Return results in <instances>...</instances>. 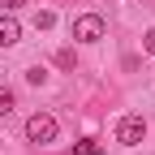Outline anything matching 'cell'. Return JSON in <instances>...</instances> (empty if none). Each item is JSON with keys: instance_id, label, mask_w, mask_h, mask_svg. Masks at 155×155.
Listing matches in <instances>:
<instances>
[{"instance_id": "obj_1", "label": "cell", "mask_w": 155, "mask_h": 155, "mask_svg": "<svg viewBox=\"0 0 155 155\" xmlns=\"http://www.w3.org/2000/svg\"><path fill=\"white\" fill-rule=\"evenodd\" d=\"M104 35H108V26H104L99 13H82V17H73V39H78V43H99Z\"/></svg>"}, {"instance_id": "obj_2", "label": "cell", "mask_w": 155, "mask_h": 155, "mask_svg": "<svg viewBox=\"0 0 155 155\" xmlns=\"http://www.w3.org/2000/svg\"><path fill=\"white\" fill-rule=\"evenodd\" d=\"M116 142H121V147H142V142H147V121H142L138 112L121 116V125H116Z\"/></svg>"}, {"instance_id": "obj_3", "label": "cell", "mask_w": 155, "mask_h": 155, "mask_svg": "<svg viewBox=\"0 0 155 155\" xmlns=\"http://www.w3.org/2000/svg\"><path fill=\"white\" fill-rule=\"evenodd\" d=\"M26 138L39 142V147H43V142H56V116L52 112H35L30 121H26Z\"/></svg>"}, {"instance_id": "obj_4", "label": "cell", "mask_w": 155, "mask_h": 155, "mask_svg": "<svg viewBox=\"0 0 155 155\" xmlns=\"http://www.w3.org/2000/svg\"><path fill=\"white\" fill-rule=\"evenodd\" d=\"M17 39H22V26H17L13 13H0V48H13Z\"/></svg>"}, {"instance_id": "obj_5", "label": "cell", "mask_w": 155, "mask_h": 155, "mask_svg": "<svg viewBox=\"0 0 155 155\" xmlns=\"http://www.w3.org/2000/svg\"><path fill=\"white\" fill-rule=\"evenodd\" d=\"M56 65H61V69H78V56H73V48H61V52H56Z\"/></svg>"}, {"instance_id": "obj_6", "label": "cell", "mask_w": 155, "mask_h": 155, "mask_svg": "<svg viewBox=\"0 0 155 155\" xmlns=\"http://www.w3.org/2000/svg\"><path fill=\"white\" fill-rule=\"evenodd\" d=\"M26 82H30V86H43V82H48V69H43V65H30V69H26Z\"/></svg>"}, {"instance_id": "obj_7", "label": "cell", "mask_w": 155, "mask_h": 155, "mask_svg": "<svg viewBox=\"0 0 155 155\" xmlns=\"http://www.w3.org/2000/svg\"><path fill=\"white\" fill-rule=\"evenodd\" d=\"M9 112H13V91L0 86V116H9Z\"/></svg>"}, {"instance_id": "obj_8", "label": "cell", "mask_w": 155, "mask_h": 155, "mask_svg": "<svg viewBox=\"0 0 155 155\" xmlns=\"http://www.w3.org/2000/svg\"><path fill=\"white\" fill-rule=\"evenodd\" d=\"M95 147H99V142H95V138H78V142H73V155H91Z\"/></svg>"}, {"instance_id": "obj_9", "label": "cell", "mask_w": 155, "mask_h": 155, "mask_svg": "<svg viewBox=\"0 0 155 155\" xmlns=\"http://www.w3.org/2000/svg\"><path fill=\"white\" fill-rule=\"evenodd\" d=\"M35 26H39V30H52V26H56V17L43 9V13H35Z\"/></svg>"}, {"instance_id": "obj_10", "label": "cell", "mask_w": 155, "mask_h": 155, "mask_svg": "<svg viewBox=\"0 0 155 155\" xmlns=\"http://www.w3.org/2000/svg\"><path fill=\"white\" fill-rule=\"evenodd\" d=\"M142 48H147V52H151V56H155V26H151V30H147V35H142Z\"/></svg>"}, {"instance_id": "obj_11", "label": "cell", "mask_w": 155, "mask_h": 155, "mask_svg": "<svg viewBox=\"0 0 155 155\" xmlns=\"http://www.w3.org/2000/svg\"><path fill=\"white\" fill-rule=\"evenodd\" d=\"M26 5V0H0V9H5V13H13V9H22Z\"/></svg>"}, {"instance_id": "obj_12", "label": "cell", "mask_w": 155, "mask_h": 155, "mask_svg": "<svg viewBox=\"0 0 155 155\" xmlns=\"http://www.w3.org/2000/svg\"><path fill=\"white\" fill-rule=\"evenodd\" d=\"M91 155H104V151H99V147H95V151H91Z\"/></svg>"}, {"instance_id": "obj_13", "label": "cell", "mask_w": 155, "mask_h": 155, "mask_svg": "<svg viewBox=\"0 0 155 155\" xmlns=\"http://www.w3.org/2000/svg\"><path fill=\"white\" fill-rule=\"evenodd\" d=\"M0 142H5V138H0Z\"/></svg>"}]
</instances>
